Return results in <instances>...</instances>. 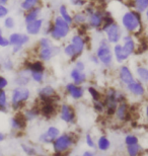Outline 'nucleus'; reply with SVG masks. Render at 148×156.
Segmentation results:
<instances>
[{
  "instance_id": "f257e3e1",
  "label": "nucleus",
  "mask_w": 148,
  "mask_h": 156,
  "mask_svg": "<svg viewBox=\"0 0 148 156\" xmlns=\"http://www.w3.org/2000/svg\"><path fill=\"white\" fill-rule=\"evenodd\" d=\"M120 24L127 32V34L135 35V34L140 33L143 27L142 14L134 9H129L122 14Z\"/></svg>"
},
{
  "instance_id": "f03ea898",
  "label": "nucleus",
  "mask_w": 148,
  "mask_h": 156,
  "mask_svg": "<svg viewBox=\"0 0 148 156\" xmlns=\"http://www.w3.org/2000/svg\"><path fill=\"white\" fill-rule=\"evenodd\" d=\"M71 30H72V26H70L67 21H65L58 14L52 20L51 32L49 34V37L54 42H61V41L65 40L70 35Z\"/></svg>"
},
{
  "instance_id": "7ed1b4c3",
  "label": "nucleus",
  "mask_w": 148,
  "mask_h": 156,
  "mask_svg": "<svg viewBox=\"0 0 148 156\" xmlns=\"http://www.w3.org/2000/svg\"><path fill=\"white\" fill-rule=\"evenodd\" d=\"M94 54L99 58L100 65H103L105 68L113 67L114 62H115L114 53H113V47H112V44H110L106 38H103L99 40V45L96 47Z\"/></svg>"
},
{
  "instance_id": "20e7f679",
  "label": "nucleus",
  "mask_w": 148,
  "mask_h": 156,
  "mask_svg": "<svg viewBox=\"0 0 148 156\" xmlns=\"http://www.w3.org/2000/svg\"><path fill=\"white\" fill-rule=\"evenodd\" d=\"M31 98V90L27 86H15L11 90L10 108L17 112L24 107Z\"/></svg>"
},
{
  "instance_id": "39448f33",
  "label": "nucleus",
  "mask_w": 148,
  "mask_h": 156,
  "mask_svg": "<svg viewBox=\"0 0 148 156\" xmlns=\"http://www.w3.org/2000/svg\"><path fill=\"white\" fill-rule=\"evenodd\" d=\"M26 67L30 71V75L31 81H34L37 84H43L46 79V67L44 62L41 60L33 61L31 63L27 64Z\"/></svg>"
},
{
  "instance_id": "423d86ee",
  "label": "nucleus",
  "mask_w": 148,
  "mask_h": 156,
  "mask_svg": "<svg viewBox=\"0 0 148 156\" xmlns=\"http://www.w3.org/2000/svg\"><path fill=\"white\" fill-rule=\"evenodd\" d=\"M123 27L120 23H118L117 21H113L111 24H109L108 27H103L102 30V32L105 34V38L108 40V42L112 45H116L119 44L122 41L124 33H123Z\"/></svg>"
},
{
  "instance_id": "0eeeda50",
  "label": "nucleus",
  "mask_w": 148,
  "mask_h": 156,
  "mask_svg": "<svg viewBox=\"0 0 148 156\" xmlns=\"http://www.w3.org/2000/svg\"><path fill=\"white\" fill-rule=\"evenodd\" d=\"M74 137L71 134L65 133L62 135H59L57 138L55 139V141L52 143L53 149H54L55 153L57 154H64L66 151H68L69 149L72 147V145L74 144Z\"/></svg>"
},
{
  "instance_id": "6e6552de",
  "label": "nucleus",
  "mask_w": 148,
  "mask_h": 156,
  "mask_svg": "<svg viewBox=\"0 0 148 156\" xmlns=\"http://www.w3.org/2000/svg\"><path fill=\"white\" fill-rule=\"evenodd\" d=\"M106 12L99 7L96 8L92 13L87 15V23L86 26L88 30H100L103 26L105 21Z\"/></svg>"
},
{
  "instance_id": "1a4fd4ad",
  "label": "nucleus",
  "mask_w": 148,
  "mask_h": 156,
  "mask_svg": "<svg viewBox=\"0 0 148 156\" xmlns=\"http://www.w3.org/2000/svg\"><path fill=\"white\" fill-rule=\"evenodd\" d=\"M37 57L39 60H41L44 63L50 62L53 60L56 56L59 55L61 52V48L59 46L53 45L51 47H47V48H37Z\"/></svg>"
},
{
  "instance_id": "9d476101",
  "label": "nucleus",
  "mask_w": 148,
  "mask_h": 156,
  "mask_svg": "<svg viewBox=\"0 0 148 156\" xmlns=\"http://www.w3.org/2000/svg\"><path fill=\"white\" fill-rule=\"evenodd\" d=\"M60 119L66 124H74L76 120V112L75 108L69 104H62L59 108Z\"/></svg>"
},
{
  "instance_id": "9b49d317",
  "label": "nucleus",
  "mask_w": 148,
  "mask_h": 156,
  "mask_svg": "<svg viewBox=\"0 0 148 156\" xmlns=\"http://www.w3.org/2000/svg\"><path fill=\"white\" fill-rule=\"evenodd\" d=\"M118 78L119 81L124 85H128V84L132 83L133 81L136 80L133 71L131 70V68L128 65L121 64L118 69Z\"/></svg>"
},
{
  "instance_id": "f8f14e48",
  "label": "nucleus",
  "mask_w": 148,
  "mask_h": 156,
  "mask_svg": "<svg viewBox=\"0 0 148 156\" xmlns=\"http://www.w3.org/2000/svg\"><path fill=\"white\" fill-rule=\"evenodd\" d=\"M57 91L50 84H46L40 87L38 90V96L41 101H55L57 99Z\"/></svg>"
},
{
  "instance_id": "ddd939ff",
  "label": "nucleus",
  "mask_w": 148,
  "mask_h": 156,
  "mask_svg": "<svg viewBox=\"0 0 148 156\" xmlns=\"http://www.w3.org/2000/svg\"><path fill=\"white\" fill-rule=\"evenodd\" d=\"M8 41L10 47L12 46H20V47H26L27 44L31 42V36L27 35V33H18L13 32L9 34Z\"/></svg>"
},
{
  "instance_id": "4468645a",
  "label": "nucleus",
  "mask_w": 148,
  "mask_h": 156,
  "mask_svg": "<svg viewBox=\"0 0 148 156\" xmlns=\"http://www.w3.org/2000/svg\"><path fill=\"white\" fill-rule=\"evenodd\" d=\"M70 43L73 45L75 51H76L77 57L79 58L80 56H82L83 53L85 52L86 47H87V43H86L85 38H84V36L81 35L79 33L74 34V35L70 38Z\"/></svg>"
},
{
  "instance_id": "2eb2a0df",
  "label": "nucleus",
  "mask_w": 148,
  "mask_h": 156,
  "mask_svg": "<svg viewBox=\"0 0 148 156\" xmlns=\"http://www.w3.org/2000/svg\"><path fill=\"white\" fill-rule=\"evenodd\" d=\"M65 91L74 101H79L84 96V90L82 85H77L73 82H68L65 85Z\"/></svg>"
},
{
  "instance_id": "dca6fc26",
  "label": "nucleus",
  "mask_w": 148,
  "mask_h": 156,
  "mask_svg": "<svg viewBox=\"0 0 148 156\" xmlns=\"http://www.w3.org/2000/svg\"><path fill=\"white\" fill-rule=\"evenodd\" d=\"M122 46L124 48L125 52L127 53L129 57L134 55L137 51V43L134 39V36L131 34H126L122 38Z\"/></svg>"
},
{
  "instance_id": "f3484780",
  "label": "nucleus",
  "mask_w": 148,
  "mask_h": 156,
  "mask_svg": "<svg viewBox=\"0 0 148 156\" xmlns=\"http://www.w3.org/2000/svg\"><path fill=\"white\" fill-rule=\"evenodd\" d=\"M126 90L132 94L133 96H136V98H143L146 93V88L144 86V83H142L141 81L136 79L133 81L132 83L126 85Z\"/></svg>"
},
{
  "instance_id": "a211bd4d",
  "label": "nucleus",
  "mask_w": 148,
  "mask_h": 156,
  "mask_svg": "<svg viewBox=\"0 0 148 156\" xmlns=\"http://www.w3.org/2000/svg\"><path fill=\"white\" fill-rule=\"evenodd\" d=\"M44 24H45V20L41 17L29 23H26V33L31 37H36L42 33Z\"/></svg>"
},
{
  "instance_id": "6ab92c4d",
  "label": "nucleus",
  "mask_w": 148,
  "mask_h": 156,
  "mask_svg": "<svg viewBox=\"0 0 148 156\" xmlns=\"http://www.w3.org/2000/svg\"><path fill=\"white\" fill-rule=\"evenodd\" d=\"M60 135V130L54 126H51L39 137V141L45 144H50L55 141V139Z\"/></svg>"
},
{
  "instance_id": "aec40b11",
  "label": "nucleus",
  "mask_w": 148,
  "mask_h": 156,
  "mask_svg": "<svg viewBox=\"0 0 148 156\" xmlns=\"http://www.w3.org/2000/svg\"><path fill=\"white\" fill-rule=\"evenodd\" d=\"M31 81L29 69L24 66L23 69L18 70L14 77V83L16 86H27Z\"/></svg>"
},
{
  "instance_id": "412c9836",
  "label": "nucleus",
  "mask_w": 148,
  "mask_h": 156,
  "mask_svg": "<svg viewBox=\"0 0 148 156\" xmlns=\"http://www.w3.org/2000/svg\"><path fill=\"white\" fill-rule=\"evenodd\" d=\"M113 53H114L115 61L117 62L118 64H124L125 62L130 58L127 55V53L125 52L122 44H120V43L116 44V45H113Z\"/></svg>"
},
{
  "instance_id": "4be33fe9",
  "label": "nucleus",
  "mask_w": 148,
  "mask_h": 156,
  "mask_svg": "<svg viewBox=\"0 0 148 156\" xmlns=\"http://www.w3.org/2000/svg\"><path fill=\"white\" fill-rule=\"evenodd\" d=\"M69 76H70L71 82L77 84V85H83L87 80L86 73L83 72V71L76 69L75 67H72V69L70 70V73H69Z\"/></svg>"
},
{
  "instance_id": "5701e85b",
  "label": "nucleus",
  "mask_w": 148,
  "mask_h": 156,
  "mask_svg": "<svg viewBox=\"0 0 148 156\" xmlns=\"http://www.w3.org/2000/svg\"><path fill=\"white\" fill-rule=\"evenodd\" d=\"M114 116L120 122H124L127 120L129 116V105L127 104V101H124L120 102L117 108H116Z\"/></svg>"
},
{
  "instance_id": "b1692460",
  "label": "nucleus",
  "mask_w": 148,
  "mask_h": 156,
  "mask_svg": "<svg viewBox=\"0 0 148 156\" xmlns=\"http://www.w3.org/2000/svg\"><path fill=\"white\" fill-rule=\"evenodd\" d=\"M27 119L24 118L23 113H17L14 117L11 118L10 124L12 130L15 131H20L21 129H23L27 126Z\"/></svg>"
},
{
  "instance_id": "393cba45",
  "label": "nucleus",
  "mask_w": 148,
  "mask_h": 156,
  "mask_svg": "<svg viewBox=\"0 0 148 156\" xmlns=\"http://www.w3.org/2000/svg\"><path fill=\"white\" fill-rule=\"evenodd\" d=\"M73 17V27H80L86 26L87 23V15L84 10H77L72 14Z\"/></svg>"
},
{
  "instance_id": "a878e982",
  "label": "nucleus",
  "mask_w": 148,
  "mask_h": 156,
  "mask_svg": "<svg viewBox=\"0 0 148 156\" xmlns=\"http://www.w3.org/2000/svg\"><path fill=\"white\" fill-rule=\"evenodd\" d=\"M42 6H37V7H34V9H31V10L27 11V12H24L23 14V21L24 23H29L31 21H34L38 20V18H40V15L42 13Z\"/></svg>"
},
{
  "instance_id": "bb28decb",
  "label": "nucleus",
  "mask_w": 148,
  "mask_h": 156,
  "mask_svg": "<svg viewBox=\"0 0 148 156\" xmlns=\"http://www.w3.org/2000/svg\"><path fill=\"white\" fill-rule=\"evenodd\" d=\"M58 14L65 21H67V23L70 24V26L73 27V17H72V14H71V12L69 11V8H68L67 5H66V4L59 5V7H58Z\"/></svg>"
},
{
  "instance_id": "cd10ccee",
  "label": "nucleus",
  "mask_w": 148,
  "mask_h": 156,
  "mask_svg": "<svg viewBox=\"0 0 148 156\" xmlns=\"http://www.w3.org/2000/svg\"><path fill=\"white\" fill-rule=\"evenodd\" d=\"M41 1L42 0H21L20 3V8L21 11L27 12L37 6H40Z\"/></svg>"
},
{
  "instance_id": "c85d7f7f",
  "label": "nucleus",
  "mask_w": 148,
  "mask_h": 156,
  "mask_svg": "<svg viewBox=\"0 0 148 156\" xmlns=\"http://www.w3.org/2000/svg\"><path fill=\"white\" fill-rule=\"evenodd\" d=\"M62 51H63V54H64L66 57L72 62L76 61L78 59L77 55H76V51H75L73 45H72L70 42H69L68 44H66V45L63 47Z\"/></svg>"
},
{
  "instance_id": "c756f323",
  "label": "nucleus",
  "mask_w": 148,
  "mask_h": 156,
  "mask_svg": "<svg viewBox=\"0 0 148 156\" xmlns=\"http://www.w3.org/2000/svg\"><path fill=\"white\" fill-rule=\"evenodd\" d=\"M132 9L136 10L139 13L143 14L148 8V0H130Z\"/></svg>"
},
{
  "instance_id": "7c9ffc66",
  "label": "nucleus",
  "mask_w": 148,
  "mask_h": 156,
  "mask_svg": "<svg viewBox=\"0 0 148 156\" xmlns=\"http://www.w3.org/2000/svg\"><path fill=\"white\" fill-rule=\"evenodd\" d=\"M135 73H136V77L138 80L141 81L142 83H148V67L139 65L135 69Z\"/></svg>"
},
{
  "instance_id": "2f4dec72",
  "label": "nucleus",
  "mask_w": 148,
  "mask_h": 156,
  "mask_svg": "<svg viewBox=\"0 0 148 156\" xmlns=\"http://www.w3.org/2000/svg\"><path fill=\"white\" fill-rule=\"evenodd\" d=\"M10 108V102L8 101L7 92L4 90H0V112H7Z\"/></svg>"
},
{
  "instance_id": "473e14b6",
  "label": "nucleus",
  "mask_w": 148,
  "mask_h": 156,
  "mask_svg": "<svg viewBox=\"0 0 148 156\" xmlns=\"http://www.w3.org/2000/svg\"><path fill=\"white\" fill-rule=\"evenodd\" d=\"M53 45H54V41L49 36H43L38 40L37 48H47V47H51Z\"/></svg>"
},
{
  "instance_id": "72a5a7b5",
  "label": "nucleus",
  "mask_w": 148,
  "mask_h": 156,
  "mask_svg": "<svg viewBox=\"0 0 148 156\" xmlns=\"http://www.w3.org/2000/svg\"><path fill=\"white\" fill-rule=\"evenodd\" d=\"M24 118L27 119V121H31L34 120L38 116L40 115V110L38 108H27L26 111L23 112Z\"/></svg>"
},
{
  "instance_id": "f704fd0d",
  "label": "nucleus",
  "mask_w": 148,
  "mask_h": 156,
  "mask_svg": "<svg viewBox=\"0 0 148 156\" xmlns=\"http://www.w3.org/2000/svg\"><path fill=\"white\" fill-rule=\"evenodd\" d=\"M14 68H15L14 61L10 57H6L1 61V69H3L4 71L10 72V71L14 70Z\"/></svg>"
},
{
  "instance_id": "c9c22d12",
  "label": "nucleus",
  "mask_w": 148,
  "mask_h": 156,
  "mask_svg": "<svg viewBox=\"0 0 148 156\" xmlns=\"http://www.w3.org/2000/svg\"><path fill=\"white\" fill-rule=\"evenodd\" d=\"M110 146H111V142H110L108 137L100 136L97 140V148L100 151H106L110 148Z\"/></svg>"
},
{
  "instance_id": "e433bc0d",
  "label": "nucleus",
  "mask_w": 148,
  "mask_h": 156,
  "mask_svg": "<svg viewBox=\"0 0 148 156\" xmlns=\"http://www.w3.org/2000/svg\"><path fill=\"white\" fill-rule=\"evenodd\" d=\"M15 26H16V21L10 15H7L5 18H3V27L8 30H13Z\"/></svg>"
},
{
  "instance_id": "4c0bfd02",
  "label": "nucleus",
  "mask_w": 148,
  "mask_h": 156,
  "mask_svg": "<svg viewBox=\"0 0 148 156\" xmlns=\"http://www.w3.org/2000/svg\"><path fill=\"white\" fill-rule=\"evenodd\" d=\"M87 91H88L89 95L91 96V98H92V101H100V99H103V95L100 94V92L96 88V87L88 86V87H87Z\"/></svg>"
},
{
  "instance_id": "58836bf2",
  "label": "nucleus",
  "mask_w": 148,
  "mask_h": 156,
  "mask_svg": "<svg viewBox=\"0 0 148 156\" xmlns=\"http://www.w3.org/2000/svg\"><path fill=\"white\" fill-rule=\"evenodd\" d=\"M139 152H140V146L138 144L127 146V153L129 156H138Z\"/></svg>"
},
{
  "instance_id": "ea45409f",
  "label": "nucleus",
  "mask_w": 148,
  "mask_h": 156,
  "mask_svg": "<svg viewBox=\"0 0 148 156\" xmlns=\"http://www.w3.org/2000/svg\"><path fill=\"white\" fill-rule=\"evenodd\" d=\"M7 47H10L9 41L8 38H6L4 34H3V30L1 27V24H0V48H7Z\"/></svg>"
},
{
  "instance_id": "a19ab883",
  "label": "nucleus",
  "mask_w": 148,
  "mask_h": 156,
  "mask_svg": "<svg viewBox=\"0 0 148 156\" xmlns=\"http://www.w3.org/2000/svg\"><path fill=\"white\" fill-rule=\"evenodd\" d=\"M69 3L75 8L82 9L87 4V0H69Z\"/></svg>"
},
{
  "instance_id": "79ce46f5",
  "label": "nucleus",
  "mask_w": 148,
  "mask_h": 156,
  "mask_svg": "<svg viewBox=\"0 0 148 156\" xmlns=\"http://www.w3.org/2000/svg\"><path fill=\"white\" fill-rule=\"evenodd\" d=\"M138 142H139V139H138V137H136L135 135H132V134H129V135L126 136L125 138V143L126 145H134V144H138Z\"/></svg>"
},
{
  "instance_id": "37998d69",
  "label": "nucleus",
  "mask_w": 148,
  "mask_h": 156,
  "mask_svg": "<svg viewBox=\"0 0 148 156\" xmlns=\"http://www.w3.org/2000/svg\"><path fill=\"white\" fill-rule=\"evenodd\" d=\"M93 108L97 113H103V112L106 111V107L103 99H100V101H93Z\"/></svg>"
},
{
  "instance_id": "c03bdc74",
  "label": "nucleus",
  "mask_w": 148,
  "mask_h": 156,
  "mask_svg": "<svg viewBox=\"0 0 148 156\" xmlns=\"http://www.w3.org/2000/svg\"><path fill=\"white\" fill-rule=\"evenodd\" d=\"M73 67H75L76 69L80 70V71H83V72H85V70H86V65H85V63H84L83 61L79 60V59H77L76 61H74Z\"/></svg>"
},
{
  "instance_id": "a18cd8bd",
  "label": "nucleus",
  "mask_w": 148,
  "mask_h": 156,
  "mask_svg": "<svg viewBox=\"0 0 148 156\" xmlns=\"http://www.w3.org/2000/svg\"><path fill=\"white\" fill-rule=\"evenodd\" d=\"M7 15H9V8L6 5L0 4V20L5 18Z\"/></svg>"
},
{
  "instance_id": "49530a36",
  "label": "nucleus",
  "mask_w": 148,
  "mask_h": 156,
  "mask_svg": "<svg viewBox=\"0 0 148 156\" xmlns=\"http://www.w3.org/2000/svg\"><path fill=\"white\" fill-rule=\"evenodd\" d=\"M9 84V81L8 79L6 78L4 75H2V74H0V90H4L7 88Z\"/></svg>"
},
{
  "instance_id": "de8ad7c7",
  "label": "nucleus",
  "mask_w": 148,
  "mask_h": 156,
  "mask_svg": "<svg viewBox=\"0 0 148 156\" xmlns=\"http://www.w3.org/2000/svg\"><path fill=\"white\" fill-rule=\"evenodd\" d=\"M21 147H23V151L26 152V153H27V155H29V156H34V155H36V154H37L36 149L33 148V147H31V146H29V145H24V144H23V145H21Z\"/></svg>"
},
{
  "instance_id": "09e8293b",
  "label": "nucleus",
  "mask_w": 148,
  "mask_h": 156,
  "mask_svg": "<svg viewBox=\"0 0 148 156\" xmlns=\"http://www.w3.org/2000/svg\"><path fill=\"white\" fill-rule=\"evenodd\" d=\"M85 141H86L87 146H88L89 148H94V147H96V144H94V141H93L92 137L90 136V134H87V135H86Z\"/></svg>"
},
{
  "instance_id": "8fccbe9b",
  "label": "nucleus",
  "mask_w": 148,
  "mask_h": 156,
  "mask_svg": "<svg viewBox=\"0 0 148 156\" xmlns=\"http://www.w3.org/2000/svg\"><path fill=\"white\" fill-rule=\"evenodd\" d=\"M88 59H89V62H91V63H92L93 65H96V66H99V65H100V62H99V58L96 57V54H91V55H89Z\"/></svg>"
},
{
  "instance_id": "3c124183",
  "label": "nucleus",
  "mask_w": 148,
  "mask_h": 156,
  "mask_svg": "<svg viewBox=\"0 0 148 156\" xmlns=\"http://www.w3.org/2000/svg\"><path fill=\"white\" fill-rule=\"evenodd\" d=\"M82 156H94V155H93V153H92V152H91V151L87 150V151H85V152H84V153H83V155H82Z\"/></svg>"
},
{
  "instance_id": "603ef678",
  "label": "nucleus",
  "mask_w": 148,
  "mask_h": 156,
  "mask_svg": "<svg viewBox=\"0 0 148 156\" xmlns=\"http://www.w3.org/2000/svg\"><path fill=\"white\" fill-rule=\"evenodd\" d=\"M8 2H9V0H0V4H3V5H6Z\"/></svg>"
},
{
  "instance_id": "864d4df0",
  "label": "nucleus",
  "mask_w": 148,
  "mask_h": 156,
  "mask_svg": "<svg viewBox=\"0 0 148 156\" xmlns=\"http://www.w3.org/2000/svg\"><path fill=\"white\" fill-rule=\"evenodd\" d=\"M4 138H5L4 134H3V133H1V132H0V142H1V141H3V140H4Z\"/></svg>"
},
{
  "instance_id": "5fc2aeb1",
  "label": "nucleus",
  "mask_w": 148,
  "mask_h": 156,
  "mask_svg": "<svg viewBox=\"0 0 148 156\" xmlns=\"http://www.w3.org/2000/svg\"><path fill=\"white\" fill-rule=\"evenodd\" d=\"M145 117L148 120V105H146V107H145Z\"/></svg>"
},
{
  "instance_id": "6e6d98bb",
  "label": "nucleus",
  "mask_w": 148,
  "mask_h": 156,
  "mask_svg": "<svg viewBox=\"0 0 148 156\" xmlns=\"http://www.w3.org/2000/svg\"><path fill=\"white\" fill-rule=\"evenodd\" d=\"M144 16H145V20H146V21L148 23V8H147V10L144 12Z\"/></svg>"
},
{
  "instance_id": "4d7b16f0",
  "label": "nucleus",
  "mask_w": 148,
  "mask_h": 156,
  "mask_svg": "<svg viewBox=\"0 0 148 156\" xmlns=\"http://www.w3.org/2000/svg\"><path fill=\"white\" fill-rule=\"evenodd\" d=\"M76 156H78V155H76Z\"/></svg>"
}]
</instances>
